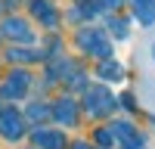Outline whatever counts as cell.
I'll return each mask as SVG.
<instances>
[{
    "label": "cell",
    "mask_w": 155,
    "mask_h": 149,
    "mask_svg": "<svg viewBox=\"0 0 155 149\" xmlns=\"http://www.w3.org/2000/svg\"><path fill=\"white\" fill-rule=\"evenodd\" d=\"M9 59H12V62H28V59H41V56L28 53V50H9Z\"/></svg>",
    "instance_id": "11"
},
{
    "label": "cell",
    "mask_w": 155,
    "mask_h": 149,
    "mask_svg": "<svg viewBox=\"0 0 155 149\" xmlns=\"http://www.w3.org/2000/svg\"><path fill=\"white\" fill-rule=\"evenodd\" d=\"M3 34L9 37V41H22V44H31V41H34V31L28 28V22H25V19H16V16L3 22Z\"/></svg>",
    "instance_id": "3"
},
{
    "label": "cell",
    "mask_w": 155,
    "mask_h": 149,
    "mask_svg": "<svg viewBox=\"0 0 155 149\" xmlns=\"http://www.w3.org/2000/svg\"><path fill=\"white\" fill-rule=\"evenodd\" d=\"M34 140L41 143V146H50V149H59V146H62V137H59V134H50V131H37Z\"/></svg>",
    "instance_id": "9"
},
{
    "label": "cell",
    "mask_w": 155,
    "mask_h": 149,
    "mask_svg": "<svg viewBox=\"0 0 155 149\" xmlns=\"http://www.w3.org/2000/svg\"><path fill=\"white\" fill-rule=\"evenodd\" d=\"M28 115H34V118H44V115H47V109H44V106H31V109H28Z\"/></svg>",
    "instance_id": "13"
},
{
    "label": "cell",
    "mask_w": 155,
    "mask_h": 149,
    "mask_svg": "<svg viewBox=\"0 0 155 149\" xmlns=\"http://www.w3.org/2000/svg\"><path fill=\"white\" fill-rule=\"evenodd\" d=\"M152 53H155V47H152Z\"/></svg>",
    "instance_id": "15"
},
{
    "label": "cell",
    "mask_w": 155,
    "mask_h": 149,
    "mask_svg": "<svg viewBox=\"0 0 155 149\" xmlns=\"http://www.w3.org/2000/svg\"><path fill=\"white\" fill-rule=\"evenodd\" d=\"M109 109H112V96H109V93H102L99 87L87 90V112L99 115V112H109Z\"/></svg>",
    "instance_id": "5"
},
{
    "label": "cell",
    "mask_w": 155,
    "mask_h": 149,
    "mask_svg": "<svg viewBox=\"0 0 155 149\" xmlns=\"http://www.w3.org/2000/svg\"><path fill=\"white\" fill-rule=\"evenodd\" d=\"M0 134H3L6 140H19V137L25 134V131H22V118H19L12 109L6 112V115H0Z\"/></svg>",
    "instance_id": "4"
},
{
    "label": "cell",
    "mask_w": 155,
    "mask_h": 149,
    "mask_svg": "<svg viewBox=\"0 0 155 149\" xmlns=\"http://www.w3.org/2000/svg\"><path fill=\"white\" fill-rule=\"evenodd\" d=\"M53 115H56L59 121L71 124V121H74V103H71V99H59V103H56V109H53Z\"/></svg>",
    "instance_id": "8"
},
{
    "label": "cell",
    "mask_w": 155,
    "mask_h": 149,
    "mask_svg": "<svg viewBox=\"0 0 155 149\" xmlns=\"http://www.w3.org/2000/svg\"><path fill=\"white\" fill-rule=\"evenodd\" d=\"M28 84H31V78L25 71H12L9 78L3 81V87H0V93H3L6 99H19V96H25V90H28Z\"/></svg>",
    "instance_id": "2"
},
{
    "label": "cell",
    "mask_w": 155,
    "mask_h": 149,
    "mask_svg": "<svg viewBox=\"0 0 155 149\" xmlns=\"http://www.w3.org/2000/svg\"><path fill=\"white\" fill-rule=\"evenodd\" d=\"M109 25H112V34H115V37H127V22H118V19H112Z\"/></svg>",
    "instance_id": "12"
},
{
    "label": "cell",
    "mask_w": 155,
    "mask_h": 149,
    "mask_svg": "<svg viewBox=\"0 0 155 149\" xmlns=\"http://www.w3.org/2000/svg\"><path fill=\"white\" fill-rule=\"evenodd\" d=\"M31 12H34L44 25H56V9H53L50 0H31Z\"/></svg>",
    "instance_id": "6"
},
{
    "label": "cell",
    "mask_w": 155,
    "mask_h": 149,
    "mask_svg": "<svg viewBox=\"0 0 155 149\" xmlns=\"http://www.w3.org/2000/svg\"><path fill=\"white\" fill-rule=\"evenodd\" d=\"M99 74H102L106 81H121V65H118V62H102Z\"/></svg>",
    "instance_id": "10"
},
{
    "label": "cell",
    "mask_w": 155,
    "mask_h": 149,
    "mask_svg": "<svg viewBox=\"0 0 155 149\" xmlns=\"http://www.w3.org/2000/svg\"><path fill=\"white\" fill-rule=\"evenodd\" d=\"M78 47L87 50V53H93V56H106V59H109V53H112L106 34L96 31V28H84V31H78Z\"/></svg>",
    "instance_id": "1"
},
{
    "label": "cell",
    "mask_w": 155,
    "mask_h": 149,
    "mask_svg": "<svg viewBox=\"0 0 155 149\" xmlns=\"http://www.w3.org/2000/svg\"><path fill=\"white\" fill-rule=\"evenodd\" d=\"M102 6H109V9H112V6H118V0H102Z\"/></svg>",
    "instance_id": "14"
},
{
    "label": "cell",
    "mask_w": 155,
    "mask_h": 149,
    "mask_svg": "<svg viewBox=\"0 0 155 149\" xmlns=\"http://www.w3.org/2000/svg\"><path fill=\"white\" fill-rule=\"evenodd\" d=\"M134 3V12L143 25H152L155 22V0H130Z\"/></svg>",
    "instance_id": "7"
}]
</instances>
